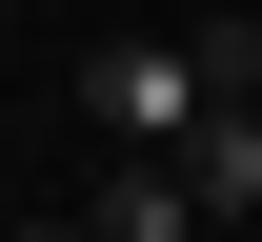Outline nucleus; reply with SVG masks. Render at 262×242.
I'll return each mask as SVG.
<instances>
[{
	"label": "nucleus",
	"mask_w": 262,
	"mask_h": 242,
	"mask_svg": "<svg viewBox=\"0 0 262 242\" xmlns=\"http://www.w3.org/2000/svg\"><path fill=\"white\" fill-rule=\"evenodd\" d=\"M20 242H101V222H20Z\"/></svg>",
	"instance_id": "5"
},
{
	"label": "nucleus",
	"mask_w": 262,
	"mask_h": 242,
	"mask_svg": "<svg viewBox=\"0 0 262 242\" xmlns=\"http://www.w3.org/2000/svg\"><path fill=\"white\" fill-rule=\"evenodd\" d=\"M202 40V81H222V101H262V20H242V0H222V20H182Z\"/></svg>",
	"instance_id": "4"
},
{
	"label": "nucleus",
	"mask_w": 262,
	"mask_h": 242,
	"mask_svg": "<svg viewBox=\"0 0 262 242\" xmlns=\"http://www.w3.org/2000/svg\"><path fill=\"white\" fill-rule=\"evenodd\" d=\"M81 222H101V242H222V222H202V182H182V141H121Z\"/></svg>",
	"instance_id": "2"
},
{
	"label": "nucleus",
	"mask_w": 262,
	"mask_h": 242,
	"mask_svg": "<svg viewBox=\"0 0 262 242\" xmlns=\"http://www.w3.org/2000/svg\"><path fill=\"white\" fill-rule=\"evenodd\" d=\"M242 242H262V222H242Z\"/></svg>",
	"instance_id": "6"
},
{
	"label": "nucleus",
	"mask_w": 262,
	"mask_h": 242,
	"mask_svg": "<svg viewBox=\"0 0 262 242\" xmlns=\"http://www.w3.org/2000/svg\"><path fill=\"white\" fill-rule=\"evenodd\" d=\"M202 101H222L202 40H101V61H81V121H101V141H182Z\"/></svg>",
	"instance_id": "1"
},
{
	"label": "nucleus",
	"mask_w": 262,
	"mask_h": 242,
	"mask_svg": "<svg viewBox=\"0 0 262 242\" xmlns=\"http://www.w3.org/2000/svg\"><path fill=\"white\" fill-rule=\"evenodd\" d=\"M182 182H202V222H262V101H202L182 121Z\"/></svg>",
	"instance_id": "3"
}]
</instances>
